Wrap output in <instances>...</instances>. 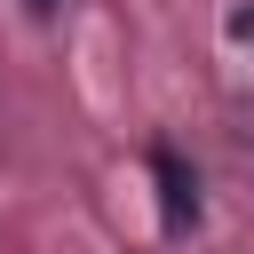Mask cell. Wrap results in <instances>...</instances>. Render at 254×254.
Returning <instances> with one entry per match:
<instances>
[{
  "label": "cell",
  "instance_id": "1",
  "mask_svg": "<svg viewBox=\"0 0 254 254\" xmlns=\"http://www.w3.org/2000/svg\"><path fill=\"white\" fill-rule=\"evenodd\" d=\"M151 175H159V206H167V230L183 238V230L198 222V175H190V167H183V159H175L167 143L151 151Z\"/></svg>",
  "mask_w": 254,
  "mask_h": 254
},
{
  "label": "cell",
  "instance_id": "2",
  "mask_svg": "<svg viewBox=\"0 0 254 254\" xmlns=\"http://www.w3.org/2000/svg\"><path fill=\"white\" fill-rule=\"evenodd\" d=\"M24 8H32V16H56V8H64V0H24Z\"/></svg>",
  "mask_w": 254,
  "mask_h": 254
}]
</instances>
